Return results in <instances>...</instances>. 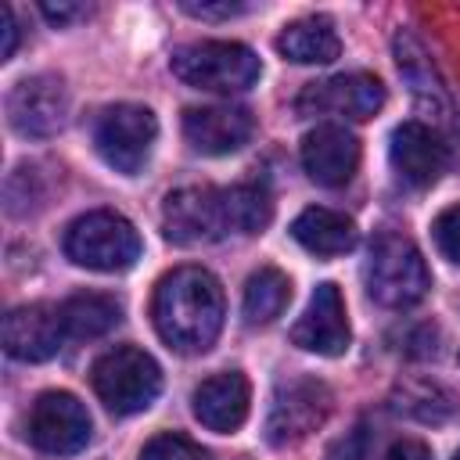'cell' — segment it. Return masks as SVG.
<instances>
[{"instance_id": "obj_28", "label": "cell", "mask_w": 460, "mask_h": 460, "mask_svg": "<svg viewBox=\"0 0 460 460\" xmlns=\"http://www.w3.org/2000/svg\"><path fill=\"white\" fill-rule=\"evenodd\" d=\"M385 460H431V449L417 438H402L385 453Z\"/></svg>"}, {"instance_id": "obj_16", "label": "cell", "mask_w": 460, "mask_h": 460, "mask_svg": "<svg viewBox=\"0 0 460 460\" xmlns=\"http://www.w3.org/2000/svg\"><path fill=\"white\" fill-rule=\"evenodd\" d=\"M302 169L320 187H345L359 169V140L345 126H316L302 140Z\"/></svg>"}, {"instance_id": "obj_4", "label": "cell", "mask_w": 460, "mask_h": 460, "mask_svg": "<svg viewBox=\"0 0 460 460\" xmlns=\"http://www.w3.org/2000/svg\"><path fill=\"white\" fill-rule=\"evenodd\" d=\"M65 255L75 266H86L97 273H122L140 259V234L126 216L111 208H97L68 223Z\"/></svg>"}, {"instance_id": "obj_9", "label": "cell", "mask_w": 460, "mask_h": 460, "mask_svg": "<svg viewBox=\"0 0 460 460\" xmlns=\"http://www.w3.org/2000/svg\"><path fill=\"white\" fill-rule=\"evenodd\" d=\"M385 104V83L370 72H341L320 83H309L298 97H295V111L298 115H338V119H352V122H367L381 111Z\"/></svg>"}, {"instance_id": "obj_27", "label": "cell", "mask_w": 460, "mask_h": 460, "mask_svg": "<svg viewBox=\"0 0 460 460\" xmlns=\"http://www.w3.org/2000/svg\"><path fill=\"white\" fill-rule=\"evenodd\" d=\"M180 7L194 18H205V22H219V18H234L244 11V4H230V0H219V4H198V0H180Z\"/></svg>"}, {"instance_id": "obj_6", "label": "cell", "mask_w": 460, "mask_h": 460, "mask_svg": "<svg viewBox=\"0 0 460 460\" xmlns=\"http://www.w3.org/2000/svg\"><path fill=\"white\" fill-rule=\"evenodd\" d=\"M158 119L144 104H111L93 122V147L97 155L126 176H137L155 147Z\"/></svg>"}, {"instance_id": "obj_7", "label": "cell", "mask_w": 460, "mask_h": 460, "mask_svg": "<svg viewBox=\"0 0 460 460\" xmlns=\"http://www.w3.org/2000/svg\"><path fill=\"white\" fill-rule=\"evenodd\" d=\"M331 388L316 377H288L277 385L273 392V402H270V413H266V442L270 446H295L302 442L305 435H313L327 413H331Z\"/></svg>"}, {"instance_id": "obj_21", "label": "cell", "mask_w": 460, "mask_h": 460, "mask_svg": "<svg viewBox=\"0 0 460 460\" xmlns=\"http://www.w3.org/2000/svg\"><path fill=\"white\" fill-rule=\"evenodd\" d=\"M392 410L402 413V417H413L420 424H442V420H449L460 410V399L446 385H438V381L410 377V381H399L395 385Z\"/></svg>"}, {"instance_id": "obj_3", "label": "cell", "mask_w": 460, "mask_h": 460, "mask_svg": "<svg viewBox=\"0 0 460 460\" xmlns=\"http://www.w3.org/2000/svg\"><path fill=\"white\" fill-rule=\"evenodd\" d=\"M169 68L180 83L208 93H241L248 90L262 65L252 47L234 43V40H201L187 43L169 58Z\"/></svg>"}, {"instance_id": "obj_24", "label": "cell", "mask_w": 460, "mask_h": 460, "mask_svg": "<svg viewBox=\"0 0 460 460\" xmlns=\"http://www.w3.org/2000/svg\"><path fill=\"white\" fill-rule=\"evenodd\" d=\"M226 194V212H230V230L234 234H259L273 219V198L259 183H237L223 187Z\"/></svg>"}, {"instance_id": "obj_14", "label": "cell", "mask_w": 460, "mask_h": 460, "mask_svg": "<svg viewBox=\"0 0 460 460\" xmlns=\"http://www.w3.org/2000/svg\"><path fill=\"white\" fill-rule=\"evenodd\" d=\"M388 158H392L395 176H399L406 187L424 190V187H431V183L442 176V169H446V144H442V137H438L431 126L410 119V122L395 126L392 144H388Z\"/></svg>"}, {"instance_id": "obj_15", "label": "cell", "mask_w": 460, "mask_h": 460, "mask_svg": "<svg viewBox=\"0 0 460 460\" xmlns=\"http://www.w3.org/2000/svg\"><path fill=\"white\" fill-rule=\"evenodd\" d=\"M255 129V119L248 108L234 104H208V108H187L183 111V137L201 155H230L248 144Z\"/></svg>"}, {"instance_id": "obj_20", "label": "cell", "mask_w": 460, "mask_h": 460, "mask_svg": "<svg viewBox=\"0 0 460 460\" xmlns=\"http://www.w3.org/2000/svg\"><path fill=\"white\" fill-rule=\"evenodd\" d=\"M395 65H399L402 79L410 83L413 97H417L424 108L449 115V93H446V86H442V79H438L431 58L424 54V47H420L410 32H399V36H395Z\"/></svg>"}, {"instance_id": "obj_17", "label": "cell", "mask_w": 460, "mask_h": 460, "mask_svg": "<svg viewBox=\"0 0 460 460\" xmlns=\"http://www.w3.org/2000/svg\"><path fill=\"white\" fill-rule=\"evenodd\" d=\"M194 417L208 428V431H219V435H234L244 417H248V402H252V388H248V377L241 370H223V374H212L205 377L194 395Z\"/></svg>"}, {"instance_id": "obj_30", "label": "cell", "mask_w": 460, "mask_h": 460, "mask_svg": "<svg viewBox=\"0 0 460 460\" xmlns=\"http://www.w3.org/2000/svg\"><path fill=\"white\" fill-rule=\"evenodd\" d=\"M0 32H4V47H0V54H4V61L14 54V40H18V25H14V11L7 7V4H0Z\"/></svg>"}, {"instance_id": "obj_10", "label": "cell", "mask_w": 460, "mask_h": 460, "mask_svg": "<svg viewBox=\"0 0 460 460\" xmlns=\"http://www.w3.org/2000/svg\"><path fill=\"white\" fill-rule=\"evenodd\" d=\"M29 442L50 456H72L90 442V413L72 392H43L25 424Z\"/></svg>"}, {"instance_id": "obj_22", "label": "cell", "mask_w": 460, "mask_h": 460, "mask_svg": "<svg viewBox=\"0 0 460 460\" xmlns=\"http://www.w3.org/2000/svg\"><path fill=\"white\" fill-rule=\"evenodd\" d=\"M122 309L111 295H101V291H83V295H72L65 305H61V320H65V334L75 338V341H90V338H101L108 334L115 323H119Z\"/></svg>"}, {"instance_id": "obj_29", "label": "cell", "mask_w": 460, "mask_h": 460, "mask_svg": "<svg viewBox=\"0 0 460 460\" xmlns=\"http://www.w3.org/2000/svg\"><path fill=\"white\" fill-rule=\"evenodd\" d=\"M40 11H43V18H50L54 25H65V22H72V18H83V14H86V7H83V4H40Z\"/></svg>"}, {"instance_id": "obj_23", "label": "cell", "mask_w": 460, "mask_h": 460, "mask_svg": "<svg viewBox=\"0 0 460 460\" xmlns=\"http://www.w3.org/2000/svg\"><path fill=\"white\" fill-rule=\"evenodd\" d=\"M288 302H291V280L277 266H262L248 277V284H244V320L252 327L273 323L284 313Z\"/></svg>"}, {"instance_id": "obj_11", "label": "cell", "mask_w": 460, "mask_h": 460, "mask_svg": "<svg viewBox=\"0 0 460 460\" xmlns=\"http://www.w3.org/2000/svg\"><path fill=\"white\" fill-rule=\"evenodd\" d=\"M68 119V93L58 75H29L7 93V122L22 137H54Z\"/></svg>"}, {"instance_id": "obj_25", "label": "cell", "mask_w": 460, "mask_h": 460, "mask_svg": "<svg viewBox=\"0 0 460 460\" xmlns=\"http://www.w3.org/2000/svg\"><path fill=\"white\" fill-rule=\"evenodd\" d=\"M140 460H208V453L190 442L187 435H176V431H162L155 435L144 449H140Z\"/></svg>"}, {"instance_id": "obj_12", "label": "cell", "mask_w": 460, "mask_h": 460, "mask_svg": "<svg viewBox=\"0 0 460 460\" xmlns=\"http://www.w3.org/2000/svg\"><path fill=\"white\" fill-rule=\"evenodd\" d=\"M291 341L305 352H316V356H341L349 349L352 331H349V316H345V302H341L338 284H331V280L316 284L305 313L291 327Z\"/></svg>"}, {"instance_id": "obj_8", "label": "cell", "mask_w": 460, "mask_h": 460, "mask_svg": "<svg viewBox=\"0 0 460 460\" xmlns=\"http://www.w3.org/2000/svg\"><path fill=\"white\" fill-rule=\"evenodd\" d=\"M162 230L172 244H208L230 230L226 194L219 187H180L162 205Z\"/></svg>"}, {"instance_id": "obj_18", "label": "cell", "mask_w": 460, "mask_h": 460, "mask_svg": "<svg viewBox=\"0 0 460 460\" xmlns=\"http://www.w3.org/2000/svg\"><path fill=\"white\" fill-rule=\"evenodd\" d=\"M277 50L295 65H327L341 54V40L331 18L309 14V18L284 25V32L277 36Z\"/></svg>"}, {"instance_id": "obj_13", "label": "cell", "mask_w": 460, "mask_h": 460, "mask_svg": "<svg viewBox=\"0 0 460 460\" xmlns=\"http://www.w3.org/2000/svg\"><path fill=\"white\" fill-rule=\"evenodd\" d=\"M4 349L7 356L22 359V363H43L50 359L61 341H65V320L61 309L47 305V302H32V305H18L4 316Z\"/></svg>"}, {"instance_id": "obj_26", "label": "cell", "mask_w": 460, "mask_h": 460, "mask_svg": "<svg viewBox=\"0 0 460 460\" xmlns=\"http://www.w3.org/2000/svg\"><path fill=\"white\" fill-rule=\"evenodd\" d=\"M431 237H435V248L449 259V262H460V201L442 208L431 223Z\"/></svg>"}, {"instance_id": "obj_31", "label": "cell", "mask_w": 460, "mask_h": 460, "mask_svg": "<svg viewBox=\"0 0 460 460\" xmlns=\"http://www.w3.org/2000/svg\"><path fill=\"white\" fill-rule=\"evenodd\" d=\"M453 460H460V449H456V456H453Z\"/></svg>"}, {"instance_id": "obj_1", "label": "cell", "mask_w": 460, "mask_h": 460, "mask_svg": "<svg viewBox=\"0 0 460 460\" xmlns=\"http://www.w3.org/2000/svg\"><path fill=\"white\" fill-rule=\"evenodd\" d=\"M223 288L201 266H180L155 288L151 316L158 338L183 356L208 352L223 327Z\"/></svg>"}, {"instance_id": "obj_5", "label": "cell", "mask_w": 460, "mask_h": 460, "mask_svg": "<svg viewBox=\"0 0 460 460\" xmlns=\"http://www.w3.org/2000/svg\"><path fill=\"white\" fill-rule=\"evenodd\" d=\"M90 381H93L97 399L115 417H129L155 402V395L162 388V370H158L155 356H147L144 349L115 345L104 356H97V363L90 367Z\"/></svg>"}, {"instance_id": "obj_2", "label": "cell", "mask_w": 460, "mask_h": 460, "mask_svg": "<svg viewBox=\"0 0 460 460\" xmlns=\"http://www.w3.org/2000/svg\"><path fill=\"white\" fill-rule=\"evenodd\" d=\"M363 280H367V295L385 309H410L431 288V273H428L417 244L395 230H381L370 241Z\"/></svg>"}, {"instance_id": "obj_19", "label": "cell", "mask_w": 460, "mask_h": 460, "mask_svg": "<svg viewBox=\"0 0 460 460\" xmlns=\"http://www.w3.org/2000/svg\"><path fill=\"white\" fill-rule=\"evenodd\" d=\"M291 237L313 255H341L356 244V223L349 216L334 212V208L313 205V208L295 216Z\"/></svg>"}]
</instances>
